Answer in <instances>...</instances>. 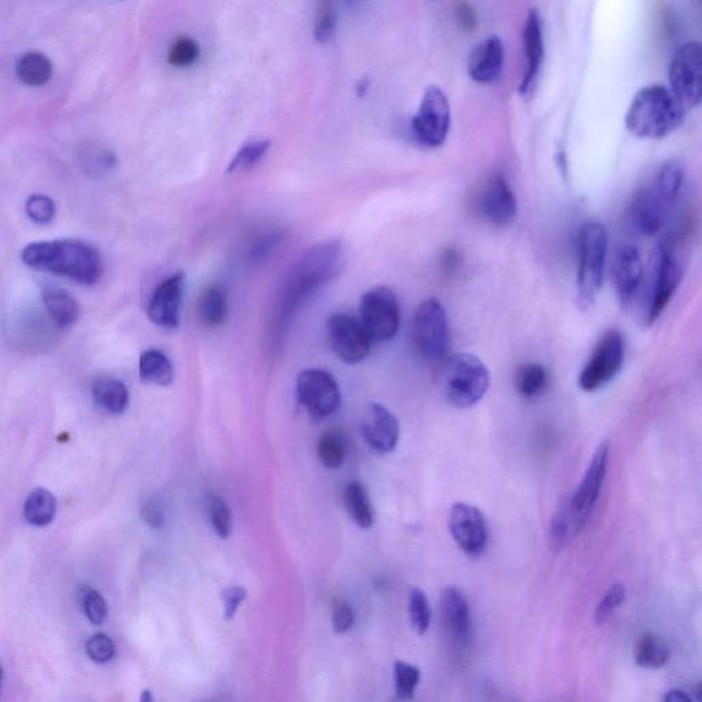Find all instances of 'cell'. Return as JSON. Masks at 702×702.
Instances as JSON below:
<instances>
[{
  "label": "cell",
  "mask_w": 702,
  "mask_h": 702,
  "mask_svg": "<svg viewBox=\"0 0 702 702\" xmlns=\"http://www.w3.org/2000/svg\"><path fill=\"white\" fill-rule=\"evenodd\" d=\"M343 501H345V508L351 520L358 527L364 528V530L372 527L375 516H373V508L367 490L361 483L347 484Z\"/></svg>",
  "instance_id": "obj_30"
},
{
  "label": "cell",
  "mask_w": 702,
  "mask_h": 702,
  "mask_svg": "<svg viewBox=\"0 0 702 702\" xmlns=\"http://www.w3.org/2000/svg\"><path fill=\"white\" fill-rule=\"evenodd\" d=\"M549 375L541 364H524L517 369L515 384L516 390L524 398H535L548 387Z\"/></svg>",
  "instance_id": "obj_34"
},
{
  "label": "cell",
  "mask_w": 702,
  "mask_h": 702,
  "mask_svg": "<svg viewBox=\"0 0 702 702\" xmlns=\"http://www.w3.org/2000/svg\"><path fill=\"white\" fill-rule=\"evenodd\" d=\"M456 16L458 25L463 31H474L476 24H478V18H476L474 9L468 3H458Z\"/></svg>",
  "instance_id": "obj_50"
},
{
  "label": "cell",
  "mask_w": 702,
  "mask_h": 702,
  "mask_svg": "<svg viewBox=\"0 0 702 702\" xmlns=\"http://www.w3.org/2000/svg\"><path fill=\"white\" fill-rule=\"evenodd\" d=\"M608 254V231L601 223L589 221L580 228L576 295L580 309L594 305L604 282Z\"/></svg>",
  "instance_id": "obj_6"
},
{
  "label": "cell",
  "mask_w": 702,
  "mask_h": 702,
  "mask_svg": "<svg viewBox=\"0 0 702 702\" xmlns=\"http://www.w3.org/2000/svg\"><path fill=\"white\" fill-rule=\"evenodd\" d=\"M478 209L484 219L498 227H504L515 220L517 198L506 177L495 175L487 180L480 191Z\"/></svg>",
  "instance_id": "obj_17"
},
{
  "label": "cell",
  "mask_w": 702,
  "mask_h": 702,
  "mask_svg": "<svg viewBox=\"0 0 702 702\" xmlns=\"http://www.w3.org/2000/svg\"><path fill=\"white\" fill-rule=\"evenodd\" d=\"M682 264L671 246L661 243L653 262L652 288L646 305V323L653 324L664 312L678 290L682 279Z\"/></svg>",
  "instance_id": "obj_12"
},
{
  "label": "cell",
  "mask_w": 702,
  "mask_h": 702,
  "mask_svg": "<svg viewBox=\"0 0 702 702\" xmlns=\"http://www.w3.org/2000/svg\"><path fill=\"white\" fill-rule=\"evenodd\" d=\"M262 231L264 232L254 236L250 243V249L247 250V257L254 262L268 257L283 240V231H280L279 228H266Z\"/></svg>",
  "instance_id": "obj_40"
},
{
  "label": "cell",
  "mask_w": 702,
  "mask_h": 702,
  "mask_svg": "<svg viewBox=\"0 0 702 702\" xmlns=\"http://www.w3.org/2000/svg\"><path fill=\"white\" fill-rule=\"evenodd\" d=\"M92 398L99 408L112 415H121L128 408L129 393L127 386L120 380L101 378L92 384Z\"/></svg>",
  "instance_id": "obj_25"
},
{
  "label": "cell",
  "mask_w": 702,
  "mask_h": 702,
  "mask_svg": "<svg viewBox=\"0 0 702 702\" xmlns=\"http://www.w3.org/2000/svg\"><path fill=\"white\" fill-rule=\"evenodd\" d=\"M184 287H186V275L183 272H177L168 277L157 287L147 308L149 319L155 325L168 330L179 327Z\"/></svg>",
  "instance_id": "obj_18"
},
{
  "label": "cell",
  "mask_w": 702,
  "mask_h": 702,
  "mask_svg": "<svg viewBox=\"0 0 702 702\" xmlns=\"http://www.w3.org/2000/svg\"><path fill=\"white\" fill-rule=\"evenodd\" d=\"M645 269L641 253L633 245H623L616 251L613 260V282L620 304H633L639 288L644 282Z\"/></svg>",
  "instance_id": "obj_19"
},
{
  "label": "cell",
  "mask_w": 702,
  "mask_h": 702,
  "mask_svg": "<svg viewBox=\"0 0 702 702\" xmlns=\"http://www.w3.org/2000/svg\"><path fill=\"white\" fill-rule=\"evenodd\" d=\"M683 183H685V169L679 162L671 161L661 166L652 187L665 203L671 205L681 194Z\"/></svg>",
  "instance_id": "obj_32"
},
{
  "label": "cell",
  "mask_w": 702,
  "mask_h": 702,
  "mask_svg": "<svg viewBox=\"0 0 702 702\" xmlns=\"http://www.w3.org/2000/svg\"><path fill=\"white\" fill-rule=\"evenodd\" d=\"M458 266V254L454 249H449L446 251L445 256H443V268L447 272H453Z\"/></svg>",
  "instance_id": "obj_52"
},
{
  "label": "cell",
  "mask_w": 702,
  "mask_h": 702,
  "mask_svg": "<svg viewBox=\"0 0 702 702\" xmlns=\"http://www.w3.org/2000/svg\"><path fill=\"white\" fill-rule=\"evenodd\" d=\"M609 450H611V446H609V441L605 439L598 445L596 452L591 457L589 467L586 469L585 476L580 480L578 489L553 517L552 526H550V539L557 549H563L572 539L578 537L589 522L591 513L596 508L598 498L602 493L605 479H607Z\"/></svg>",
  "instance_id": "obj_2"
},
{
  "label": "cell",
  "mask_w": 702,
  "mask_h": 702,
  "mask_svg": "<svg viewBox=\"0 0 702 702\" xmlns=\"http://www.w3.org/2000/svg\"><path fill=\"white\" fill-rule=\"evenodd\" d=\"M342 245L339 240H327L306 250L295 262L283 287V314H290L317 288L330 282L341 269Z\"/></svg>",
  "instance_id": "obj_3"
},
{
  "label": "cell",
  "mask_w": 702,
  "mask_h": 702,
  "mask_svg": "<svg viewBox=\"0 0 702 702\" xmlns=\"http://www.w3.org/2000/svg\"><path fill=\"white\" fill-rule=\"evenodd\" d=\"M505 64V48L498 36H489L471 51L467 70L472 80L491 84L500 79Z\"/></svg>",
  "instance_id": "obj_21"
},
{
  "label": "cell",
  "mask_w": 702,
  "mask_h": 702,
  "mask_svg": "<svg viewBox=\"0 0 702 702\" xmlns=\"http://www.w3.org/2000/svg\"><path fill=\"white\" fill-rule=\"evenodd\" d=\"M452 125V110L442 88L428 87L419 110L412 118V133L416 142L428 149H438L446 142Z\"/></svg>",
  "instance_id": "obj_10"
},
{
  "label": "cell",
  "mask_w": 702,
  "mask_h": 702,
  "mask_svg": "<svg viewBox=\"0 0 702 702\" xmlns=\"http://www.w3.org/2000/svg\"><path fill=\"white\" fill-rule=\"evenodd\" d=\"M361 324L371 342H389L398 334L401 325V306L397 295L389 287L369 290L361 299Z\"/></svg>",
  "instance_id": "obj_9"
},
{
  "label": "cell",
  "mask_w": 702,
  "mask_h": 702,
  "mask_svg": "<svg viewBox=\"0 0 702 702\" xmlns=\"http://www.w3.org/2000/svg\"><path fill=\"white\" fill-rule=\"evenodd\" d=\"M18 80L28 87H43L53 77V62L40 51H29L17 61Z\"/></svg>",
  "instance_id": "obj_26"
},
{
  "label": "cell",
  "mask_w": 702,
  "mask_h": 702,
  "mask_svg": "<svg viewBox=\"0 0 702 702\" xmlns=\"http://www.w3.org/2000/svg\"><path fill=\"white\" fill-rule=\"evenodd\" d=\"M412 339L417 353L428 362L445 361L449 350V323L442 302H421L412 321Z\"/></svg>",
  "instance_id": "obj_7"
},
{
  "label": "cell",
  "mask_w": 702,
  "mask_h": 702,
  "mask_svg": "<svg viewBox=\"0 0 702 702\" xmlns=\"http://www.w3.org/2000/svg\"><path fill=\"white\" fill-rule=\"evenodd\" d=\"M43 302L47 312L59 327H72L79 320L80 306L68 291L59 287L46 286L43 288Z\"/></svg>",
  "instance_id": "obj_24"
},
{
  "label": "cell",
  "mask_w": 702,
  "mask_h": 702,
  "mask_svg": "<svg viewBox=\"0 0 702 702\" xmlns=\"http://www.w3.org/2000/svg\"><path fill=\"white\" fill-rule=\"evenodd\" d=\"M246 597L247 591L245 587L242 586L228 587V589H225L223 591V594H221V598H223L225 619H234V616L236 615V612H238L240 604H242V602L246 600Z\"/></svg>",
  "instance_id": "obj_48"
},
{
  "label": "cell",
  "mask_w": 702,
  "mask_h": 702,
  "mask_svg": "<svg viewBox=\"0 0 702 702\" xmlns=\"http://www.w3.org/2000/svg\"><path fill=\"white\" fill-rule=\"evenodd\" d=\"M442 619L447 635L454 644H469L472 635V617L467 598L457 587H446L442 594Z\"/></svg>",
  "instance_id": "obj_23"
},
{
  "label": "cell",
  "mask_w": 702,
  "mask_h": 702,
  "mask_svg": "<svg viewBox=\"0 0 702 702\" xmlns=\"http://www.w3.org/2000/svg\"><path fill=\"white\" fill-rule=\"evenodd\" d=\"M2 678H3V672H2V668H0V687H2Z\"/></svg>",
  "instance_id": "obj_54"
},
{
  "label": "cell",
  "mask_w": 702,
  "mask_h": 702,
  "mask_svg": "<svg viewBox=\"0 0 702 702\" xmlns=\"http://www.w3.org/2000/svg\"><path fill=\"white\" fill-rule=\"evenodd\" d=\"M271 149V142L266 139L251 140L245 146L240 147L238 153L234 155L228 165V173L243 172L253 169L264 160L265 155Z\"/></svg>",
  "instance_id": "obj_36"
},
{
  "label": "cell",
  "mask_w": 702,
  "mask_h": 702,
  "mask_svg": "<svg viewBox=\"0 0 702 702\" xmlns=\"http://www.w3.org/2000/svg\"><path fill=\"white\" fill-rule=\"evenodd\" d=\"M668 206L652 186L641 188L631 202V224L641 235L656 236L664 227Z\"/></svg>",
  "instance_id": "obj_22"
},
{
  "label": "cell",
  "mask_w": 702,
  "mask_h": 702,
  "mask_svg": "<svg viewBox=\"0 0 702 702\" xmlns=\"http://www.w3.org/2000/svg\"><path fill=\"white\" fill-rule=\"evenodd\" d=\"M670 656L667 642L657 634H642L635 644L634 660L638 667L659 670L670 661Z\"/></svg>",
  "instance_id": "obj_27"
},
{
  "label": "cell",
  "mask_w": 702,
  "mask_h": 702,
  "mask_svg": "<svg viewBox=\"0 0 702 702\" xmlns=\"http://www.w3.org/2000/svg\"><path fill=\"white\" fill-rule=\"evenodd\" d=\"M354 612L350 607L349 602L338 601L334 607V616H332V626L336 634H345L353 627Z\"/></svg>",
  "instance_id": "obj_47"
},
{
  "label": "cell",
  "mask_w": 702,
  "mask_h": 702,
  "mask_svg": "<svg viewBox=\"0 0 702 702\" xmlns=\"http://www.w3.org/2000/svg\"><path fill=\"white\" fill-rule=\"evenodd\" d=\"M142 519L153 528H161L165 523L164 511L157 501L149 500L142 506Z\"/></svg>",
  "instance_id": "obj_49"
},
{
  "label": "cell",
  "mask_w": 702,
  "mask_h": 702,
  "mask_svg": "<svg viewBox=\"0 0 702 702\" xmlns=\"http://www.w3.org/2000/svg\"><path fill=\"white\" fill-rule=\"evenodd\" d=\"M140 702H155L154 696H153V693H151V690H149V689L143 690L142 696H140Z\"/></svg>",
  "instance_id": "obj_53"
},
{
  "label": "cell",
  "mask_w": 702,
  "mask_h": 702,
  "mask_svg": "<svg viewBox=\"0 0 702 702\" xmlns=\"http://www.w3.org/2000/svg\"><path fill=\"white\" fill-rule=\"evenodd\" d=\"M702 50L697 40L685 42L676 48L668 66L671 94L686 112L700 105Z\"/></svg>",
  "instance_id": "obj_8"
},
{
  "label": "cell",
  "mask_w": 702,
  "mask_h": 702,
  "mask_svg": "<svg viewBox=\"0 0 702 702\" xmlns=\"http://www.w3.org/2000/svg\"><path fill=\"white\" fill-rule=\"evenodd\" d=\"M328 342L339 360L346 364H360L371 351V339L361 321L350 314H332L327 323Z\"/></svg>",
  "instance_id": "obj_14"
},
{
  "label": "cell",
  "mask_w": 702,
  "mask_h": 702,
  "mask_svg": "<svg viewBox=\"0 0 702 702\" xmlns=\"http://www.w3.org/2000/svg\"><path fill=\"white\" fill-rule=\"evenodd\" d=\"M523 75L520 81V95L530 98L537 88L545 61V35L543 20L537 9L528 11L523 27Z\"/></svg>",
  "instance_id": "obj_16"
},
{
  "label": "cell",
  "mask_w": 702,
  "mask_h": 702,
  "mask_svg": "<svg viewBox=\"0 0 702 702\" xmlns=\"http://www.w3.org/2000/svg\"><path fill=\"white\" fill-rule=\"evenodd\" d=\"M347 446L343 432L331 428L323 432L317 443V454L321 464L327 469L341 468L346 460Z\"/></svg>",
  "instance_id": "obj_33"
},
{
  "label": "cell",
  "mask_w": 702,
  "mask_h": 702,
  "mask_svg": "<svg viewBox=\"0 0 702 702\" xmlns=\"http://www.w3.org/2000/svg\"><path fill=\"white\" fill-rule=\"evenodd\" d=\"M409 616L413 630L417 634H426L431 626V608L430 602L423 590L413 589L410 591L409 598Z\"/></svg>",
  "instance_id": "obj_39"
},
{
  "label": "cell",
  "mask_w": 702,
  "mask_h": 702,
  "mask_svg": "<svg viewBox=\"0 0 702 702\" xmlns=\"http://www.w3.org/2000/svg\"><path fill=\"white\" fill-rule=\"evenodd\" d=\"M686 110L667 87L649 86L635 94L626 114V127L639 139H663L685 120Z\"/></svg>",
  "instance_id": "obj_4"
},
{
  "label": "cell",
  "mask_w": 702,
  "mask_h": 702,
  "mask_svg": "<svg viewBox=\"0 0 702 702\" xmlns=\"http://www.w3.org/2000/svg\"><path fill=\"white\" fill-rule=\"evenodd\" d=\"M362 435L375 452H393L399 441L397 417L383 405L371 404L362 419Z\"/></svg>",
  "instance_id": "obj_20"
},
{
  "label": "cell",
  "mask_w": 702,
  "mask_h": 702,
  "mask_svg": "<svg viewBox=\"0 0 702 702\" xmlns=\"http://www.w3.org/2000/svg\"><path fill=\"white\" fill-rule=\"evenodd\" d=\"M624 362V339L619 331L611 330L601 336L585 368L579 375L580 390L593 393L611 382Z\"/></svg>",
  "instance_id": "obj_11"
},
{
  "label": "cell",
  "mask_w": 702,
  "mask_h": 702,
  "mask_svg": "<svg viewBox=\"0 0 702 702\" xmlns=\"http://www.w3.org/2000/svg\"><path fill=\"white\" fill-rule=\"evenodd\" d=\"M208 513L210 524L214 532L221 539H228L231 537L232 530H234V519H232V512L229 509L227 502L220 495L210 493L208 495Z\"/></svg>",
  "instance_id": "obj_37"
},
{
  "label": "cell",
  "mask_w": 702,
  "mask_h": 702,
  "mask_svg": "<svg viewBox=\"0 0 702 702\" xmlns=\"http://www.w3.org/2000/svg\"><path fill=\"white\" fill-rule=\"evenodd\" d=\"M299 402L313 419H327L341 406V390L331 373L321 369H306L298 375Z\"/></svg>",
  "instance_id": "obj_13"
},
{
  "label": "cell",
  "mask_w": 702,
  "mask_h": 702,
  "mask_svg": "<svg viewBox=\"0 0 702 702\" xmlns=\"http://www.w3.org/2000/svg\"><path fill=\"white\" fill-rule=\"evenodd\" d=\"M449 531L458 548L471 557L482 556L489 543L486 517L474 505L456 502L449 513Z\"/></svg>",
  "instance_id": "obj_15"
},
{
  "label": "cell",
  "mask_w": 702,
  "mask_h": 702,
  "mask_svg": "<svg viewBox=\"0 0 702 702\" xmlns=\"http://www.w3.org/2000/svg\"><path fill=\"white\" fill-rule=\"evenodd\" d=\"M86 650L90 659L98 664L109 663L116 655L113 639L107 637L106 634H95L94 637L88 639Z\"/></svg>",
  "instance_id": "obj_46"
},
{
  "label": "cell",
  "mask_w": 702,
  "mask_h": 702,
  "mask_svg": "<svg viewBox=\"0 0 702 702\" xmlns=\"http://www.w3.org/2000/svg\"><path fill=\"white\" fill-rule=\"evenodd\" d=\"M21 260L36 271L68 277L84 286L98 283L103 273L99 250L90 243L77 239L31 243L22 250Z\"/></svg>",
  "instance_id": "obj_1"
},
{
  "label": "cell",
  "mask_w": 702,
  "mask_h": 702,
  "mask_svg": "<svg viewBox=\"0 0 702 702\" xmlns=\"http://www.w3.org/2000/svg\"><path fill=\"white\" fill-rule=\"evenodd\" d=\"M395 692L402 701H410L415 697L416 687L419 686L421 672L415 665L397 661L394 664Z\"/></svg>",
  "instance_id": "obj_38"
},
{
  "label": "cell",
  "mask_w": 702,
  "mask_h": 702,
  "mask_svg": "<svg viewBox=\"0 0 702 702\" xmlns=\"http://www.w3.org/2000/svg\"><path fill=\"white\" fill-rule=\"evenodd\" d=\"M438 383L450 405L468 409L478 404L489 390L490 372L474 354H456L443 361Z\"/></svg>",
  "instance_id": "obj_5"
},
{
  "label": "cell",
  "mask_w": 702,
  "mask_h": 702,
  "mask_svg": "<svg viewBox=\"0 0 702 702\" xmlns=\"http://www.w3.org/2000/svg\"><path fill=\"white\" fill-rule=\"evenodd\" d=\"M198 316L206 327L216 328L225 323L228 299L223 288L217 284L205 288L198 301Z\"/></svg>",
  "instance_id": "obj_29"
},
{
  "label": "cell",
  "mask_w": 702,
  "mask_h": 702,
  "mask_svg": "<svg viewBox=\"0 0 702 702\" xmlns=\"http://www.w3.org/2000/svg\"><path fill=\"white\" fill-rule=\"evenodd\" d=\"M25 210L33 223L44 225L50 224L54 220L57 206H55L53 199L47 195L35 194L28 198Z\"/></svg>",
  "instance_id": "obj_44"
},
{
  "label": "cell",
  "mask_w": 702,
  "mask_h": 702,
  "mask_svg": "<svg viewBox=\"0 0 702 702\" xmlns=\"http://www.w3.org/2000/svg\"><path fill=\"white\" fill-rule=\"evenodd\" d=\"M663 702H694L693 698L682 690L672 689L664 694Z\"/></svg>",
  "instance_id": "obj_51"
},
{
  "label": "cell",
  "mask_w": 702,
  "mask_h": 702,
  "mask_svg": "<svg viewBox=\"0 0 702 702\" xmlns=\"http://www.w3.org/2000/svg\"><path fill=\"white\" fill-rule=\"evenodd\" d=\"M201 54V48L194 39L188 36H180L172 43L168 54V62L175 68H186L195 64Z\"/></svg>",
  "instance_id": "obj_41"
},
{
  "label": "cell",
  "mask_w": 702,
  "mask_h": 702,
  "mask_svg": "<svg viewBox=\"0 0 702 702\" xmlns=\"http://www.w3.org/2000/svg\"><path fill=\"white\" fill-rule=\"evenodd\" d=\"M57 513V500L46 489L33 490L24 505V517L35 527H46Z\"/></svg>",
  "instance_id": "obj_31"
},
{
  "label": "cell",
  "mask_w": 702,
  "mask_h": 702,
  "mask_svg": "<svg viewBox=\"0 0 702 702\" xmlns=\"http://www.w3.org/2000/svg\"><path fill=\"white\" fill-rule=\"evenodd\" d=\"M81 607L88 617V620L95 626H102L107 619V604L105 598L99 591L91 589V587H83L80 594Z\"/></svg>",
  "instance_id": "obj_43"
},
{
  "label": "cell",
  "mask_w": 702,
  "mask_h": 702,
  "mask_svg": "<svg viewBox=\"0 0 702 702\" xmlns=\"http://www.w3.org/2000/svg\"><path fill=\"white\" fill-rule=\"evenodd\" d=\"M80 166L90 176H102L116 165V157L112 151L98 144L88 143L81 147Z\"/></svg>",
  "instance_id": "obj_35"
},
{
  "label": "cell",
  "mask_w": 702,
  "mask_h": 702,
  "mask_svg": "<svg viewBox=\"0 0 702 702\" xmlns=\"http://www.w3.org/2000/svg\"><path fill=\"white\" fill-rule=\"evenodd\" d=\"M139 375L144 383L162 387L171 386L175 379L171 360L158 350H147L140 356Z\"/></svg>",
  "instance_id": "obj_28"
},
{
  "label": "cell",
  "mask_w": 702,
  "mask_h": 702,
  "mask_svg": "<svg viewBox=\"0 0 702 702\" xmlns=\"http://www.w3.org/2000/svg\"><path fill=\"white\" fill-rule=\"evenodd\" d=\"M624 600H626V589H624L622 583H615V585H612L611 589L607 591V594L602 598L600 604H598L596 623L600 624V626L601 624L607 623L609 617L623 604Z\"/></svg>",
  "instance_id": "obj_45"
},
{
  "label": "cell",
  "mask_w": 702,
  "mask_h": 702,
  "mask_svg": "<svg viewBox=\"0 0 702 702\" xmlns=\"http://www.w3.org/2000/svg\"><path fill=\"white\" fill-rule=\"evenodd\" d=\"M336 10L330 2H320L314 21V36L319 43L331 42L336 32Z\"/></svg>",
  "instance_id": "obj_42"
}]
</instances>
